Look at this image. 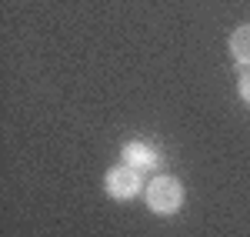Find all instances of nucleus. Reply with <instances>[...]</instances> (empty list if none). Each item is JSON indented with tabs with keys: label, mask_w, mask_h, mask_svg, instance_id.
<instances>
[{
	"label": "nucleus",
	"mask_w": 250,
	"mask_h": 237,
	"mask_svg": "<svg viewBox=\"0 0 250 237\" xmlns=\"http://www.w3.org/2000/svg\"><path fill=\"white\" fill-rule=\"evenodd\" d=\"M180 204H184V187H180L177 177L160 174V177H154L147 184V207L154 214H173Z\"/></svg>",
	"instance_id": "obj_1"
},
{
	"label": "nucleus",
	"mask_w": 250,
	"mask_h": 237,
	"mask_svg": "<svg viewBox=\"0 0 250 237\" xmlns=\"http://www.w3.org/2000/svg\"><path fill=\"white\" fill-rule=\"evenodd\" d=\"M140 187H144V177H140V171L130 167V164H120L114 167L110 174H107V191H110V197H137L140 194Z\"/></svg>",
	"instance_id": "obj_2"
},
{
	"label": "nucleus",
	"mask_w": 250,
	"mask_h": 237,
	"mask_svg": "<svg viewBox=\"0 0 250 237\" xmlns=\"http://www.w3.org/2000/svg\"><path fill=\"white\" fill-rule=\"evenodd\" d=\"M124 164H130V167H137V171H154V167H160V154H157L150 144L134 140V144L124 147Z\"/></svg>",
	"instance_id": "obj_3"
},
{
	"label": "nucleus",
	"mask_w": 250,
	"mask_h": 237,
	"mask_svg": "<svg viewBox=\"0 0 250 237\" xmlns=\"http://www.w3.org/2000/svg\"><path fill=\"white\" fill-rule=\"evenodd\" d=\"M230 54L240 64H247L250 67V23H244V27H237L230 34Z\"/></svg>",
	"instance_id": "obj_4"
},
{
	"label": "nucleus",
	"mask_w": 250,
	"mask_h": 237,
	"mask_svg": "<svg viewBox=\"0 0 250 237\" xmlns=\"http://www.w3.org/2000/svg\"><path fill=\"white\" fill-rule=\"evenodd\" d=\"M240 97H244V100L250 104V70L244 74V77H240Z\"/></svg>",
	"instance_id": "obj_5"
}]
</instances>
